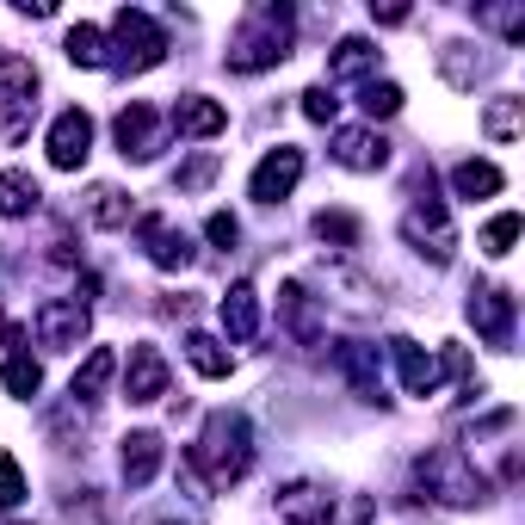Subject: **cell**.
I'll return each mask as SVG.
<instances>
[{
  "label": "cell",
  "instance_id": "cell-1",
  "mask_svg": "<svg viewBox=\"0 0 525 525\" xmlns=\"http://www.w3.org/2000/svg\"><path fill=\"white\" fill-rule=\"evenodd\" d=\"M254 464V433H248V414H235V408H217L204 420V433L192 445V470L210 482V488H229L241 482Z\"/></svg>",
  "mask_w": 525,
  "mask_h": 525
},
{
  "label": "cell",
  "instance_id": "cell-2",
  "mask_svg": "<svg viewBox=\"0 0 525 525\" xmlns=\"http://www.w3.org/2000/svg\"><path fill=\"white\" fill-rule=\"evenodd\" d=\"M291 56V7H254L248 19H241L235 31V44H229V68L235 75H260V68L272 62H285Z\"/></svg>",
  "mask_w": 525,
  "mask_h": 525
},
{
  "label": "cell",
  "instance_id": "cell-3",
  "mask_svg": "<svg viewBox=\"0 0 525 525\" xmlns=\"http://www.w3.org/2000/svg\"><path fill=\"white\" fill-rule=\"evenodd\" d=\"M420 482H427L439 501H451V507H470V501H482V495H488V482L464 464V451H458V445L427 451V458H420Z\"/></svg>",
  "mask_w": 525,
  "mask_h": 525
},
{
  "label": "cell",
  "instance_id": "cell-4",
  "mask_svg": "<svg viewBox=\"0 0 525 525\" xmlns=\"http://www.w3.org/2000/svg\"><path fill=\"white\" fill-rule=\"evenodd\" d=\"M112 38L124 44V68H155L161 56H167V38H161V25L149 19V13H118L112 19Z\"/></svg>",
  "mask_w": 525,
  "mask_h": 525
},
{
  "label": "cell",
  "instance_id": "cell-5",
  "mask_svg": "<svg viewBox=\"0 0 525 525\" xmlns=\"http://www.w3.org/2000/svg\"><path fill=\"white\" fill-rule=\"evenodd\" d=\"M38 340L44 346H56V353H68V346H81L87 340V303H75V297H50V303H38Z\"/></svg>",
  "mask_w": 525,
  "mask_h": 525
},
{
  "label": "cell",
  "instance_id": "cell-6",
  "mask_svg": "<svg viewBox=\"0 0 525 525\" xmlns=\"http://www.w3.org/2000/svg\"><path fill=\"white\" fill-rule=\"evenodd\" d=\"M87 155H93V118H87L81 105H75V112H62V118L50 124V167L75 173Z\"/></svg>",
  "mask_w": 525,
  "mask_h": 525
},
{
  "label": "cell",
  "instance_id": "cell-7",
  "mask_svg": "<svg viewBox=\"0 0 525 525\" xmlns=\"http://www.w3.org/2000/svg\"><path fill=\"white\" fill-rule=\"evenodd\" d=\"M297 180H303V149H285V143H278V149L254 167V198H260V204H278V198H291Z\"/></svg>",
  "mask_w": 525,
  "mask_h": 525
},
{
  "label": "cell",
  "instance_id": "cell-8",
  "mask_svg": "<svg viewBox=\"0 0 525 525\" xmlns=\"http://www.w3.org/2000/svg\"><path fill=\"white\" fill-rule=\"evenodd\" d=\"M124 396H130V402H161V396H167V359L155 353V346H130Z\"/></svg>",
  "mask_w": 525,
  "mask_h": 525
},
{
  "label": "cell",
  "instance_id": "cell-9",
  "mask_svg": "<svg viewBox=\"0 0 525 525\" xmlns=\"http://www.w3.org/2000/svg\"><path fill=\"white\" fill-rule=\"evenodd\" d=\"M112 136H118V149H124V161H149L155 155V105H124L118 112V124H112Z\"/></svg>",
  "mask_w": 525,
  "mask_h": 525
},
{
  "label": "cell",
  "instance_id": "cell-10",
  "mask_svg": "<svg viewBox=\"0 0 525 525\" xmlns=\"http://www.w3.org/2000/svg\"><path fill=\"white\" fill-rule=\"evenodd\" d=\"M0 93L13 99V136L25 130V105L38 99V68H31L25 56H13V50H0Z\"/></svg>",
  "mask_w": 525,
  "mask_h": 525
},
{
  "label": "cell",
  "instance_id": "cell-11",
  "mask_svg": "<svg viewBox=\"0 0 525 525\" xmlns=\"http://www.w3.org/2000/svg\"><path fill=\"white\" fill-rule=\"evenodd\" d=\"M470 322L495 346H507L513 340V297L507 291H470Z\"/></svg>",
  "mask_w": 525,
  "mask_h": 525
},
{
  "label": "cell",
  "instance_id": "cell-12",
  "mask_svg": "<svg viewBox=\"0 0 525 525\" xmlns=\"http://www.w3.org/2000/svg\"><path fill=\"white\" fill-rule=\"evenodd\" d=\"M173 130H180V136H223V130H229V112H223L217 99L192 93V99L173 105Z\"/></svg>",
  "mask_w": 525,
  "mask_h": 525
},
{
  "label": "cell",
  "instance_id": "cell-13",
  "mask_svg": "<svg viewBox=\"0 0 525 525\" xmlns=\"http://www.w3.org/2000/svg\"><path fill=\"white\" fill-rule=\"evenodd\" d=\"M334 155H340V167L377 173L383 161H390V143H383L377 130H340V136H334Z\"/></svg>",
  "mask_w": 525,
  "mask_h": 525
},
{
  "label": "cell",
  "instance_id": "cell-14",
  "mask_svg": "<svg viewBox=\"0 0 525 525\" xmlns=\"http://www.w3.org/2000/svg\"><path fill=\"white\" fill-rule=\"evenodd\" d=\"M328 507H334V495L315 488V482H291L285 495H278V513H285L291 525H328Z\"/></svg>",
  "mask_w": 525,
  "mask_h": 525
},
{
  "label": "cell",
  "instance_id": "cell-15",
  "mask_svg": "<svg viewBox=\"0 0 525 525\" xmlns=\"http://www.w3.org/2000/svg\"><path fill=\"white\" fill-rule=\"evenodd\" d=\"M278 315H285V328L297 334V346H322V322H315V303L303 285H285L278 291Z\"/></svg>",
  "mask_w": 525,
  "mask_h": 525
},
{
  "label": "cell",
  "instance_id": "cell-16",
  "mask_svg": "<svg viewBox=\"0 0 525 525\" xmlns=\"http://www.w3.org/2000/svg\"><path fill=\"white\" fill-rule=\"evenodd\" d=\"M390 353H396V371L408 383V396H433V383H439V365L420 353L414 340H390Z\"/></svg>",
  "mask_w": 525,
  "mask_h": 525
},
{
  "label": "cell",
  "instance_id": "cell-17",
  "mask_svg": "<svg viewBox=\"0 0 525 525\" xmlns=\"http://www.w3.org/2000/svg\"><path fill=\"white\" fill-rule=\"evenodd\" d=\"M223 334L229 340H254L260 334V297H254V285H235L223 297Z\"/></svg>",
  "mask_w": 525,
  "mask_h": 525
},
{
  "label": "cell",
  "instance_id": "cell-18",
  "mask_svg": "<svg viewBox=\"0 0 525 525\" xmlns=\"http://www.w3.org/2000/svg\"><path fill=\"white\" fill-rule=\"evenodd\" d=\"M155 470H161V439L155 433H130L124 439V482L130 488H149Z\"/></svg>",
  "mask_w": 525,
  "mask_h": 525
},
{
  "label": "cell",
  "instance_id": "cell-19",
  "mask_svg": "<svg viewBox=\"0 0 525 525\" xmlns=\"http://www.w3.org/2000/svg\"><path fill=\"white\" fill-rule=\"evenodd\" d=\"M143 235H149V260H155V266H186V260H192V248H186V235L173 229V223L149 217V223H143Z\"/></svg>",
  "mask_w": 525,
  "mask_h": 525
},
{
  "label": "cell",
  "instance_id": "cell-20",
  "mask_svg": "<svg viewBox=\"0 0 525 525\" xmlns=\"http://www.w3.org/2000/svg\"><path fill=\"white\" fill-rule=\"evenodd\" d=\"M87 223H93V229H124V223H130V198H124L118 186H93V192H87Z\"/></svg>",
  "mask_w": 525,
  "mask_h": 525
},
{
  "label": "cell",
  "instance_id": "cell-21",
  "mask_svg": "<svg viewBox=\"0 0 525 525\" xmlns=\"http://www.w3.org/2000/svg\"><path fill=\"white\" fill-rule=\"evenodd\" d=\"M186 359H192L198 377H229V365H235L217 334H186Z\"/></svg>",
  "mask_w": 525,
  "mask_h": 525
},
{
  "label": "cell",
  "instance_id": "cell-22",
  "mask_svg": "<svg viewBox=\"0 0 525 525\" xmlns=\"http://www.w3.org/2000/svg\"><path fill=\"white\" fill-rule=\"evenodd\" d=\"M112 371H118V353H112V346H93L87 365L75 371V402H93L105 383H112Z\"/></svg>",
  "mask_w": 525,
  "mask_h": 525
},
{
  "label": "cell",
  "instance_id": "cell-23",
  "mask_svg": "<svg viewBox=\"0 0 525 525\" xmlns=\"http://www.w3.org/2000/svg\"><path fill=\"white\" fill-rule=\"evenodd\" d=\"M451 186H458V198H495L507 180H501L495 161H464L458 173H451Z\"/></svg>",
  "mask_w": 525,
  "mask_h": 525
},
{
  "label": "cell",
  "instance_id": "cell-24",
  "mask_svg": "<svg viewBox=\"0 0 525 525\" xmlns=\"http://www.w3.org/2000/svg\"><path fill=\"white\" fill-rule=\"evenodd\" d=\"M38 180H31V173H0V217H25V210H38Z\"/></svg>",
  "mask_w": 525,
  "mask_h": 525
},
{
  "label": "cell",
  "instance_id": "cell-25",
  "mask_svg": "<svg viewBox=\"0 0 525 525\" xmlns=\"http://www.w3.org/2000/svg\"><path fill=\"white\" fill-rule=\"evenodd\" d=\"M68 62H75V68H99V62H105L99 25H75V31H68Z\"/></svg>",
  "mask_w": 525,
  "mask_h": 525
},
{
  "label": "cell",
  "instance_id": "cell-26",
  "mask_svg": "<svg viewBox=\"0 0 525 525\" xmlns=\"http://www.w3.org/2000/svg\"><path fill=\"white\" fill-rule=\"evenodd\" d=\"M513 241H519V210H501V217L482 229V254L501 260V254H513Z\"/></svg>",
  "mask_w": 525,
  "mask_h": 525
},
{
  "label": "cell",
  "instance_id": "cell-27",
  "mask_svg": "<svg viewBox=\"0 0 525 525\" xmlns=\"http://www.w3.org/2000/svg\"><path fill=\"white\" fill-rule=\"evenodd\" d=\"M371 62H377V50H371L365 38H346V44L334 50V62H328V75H365Z\"/></svg>",
  "mask_w": 525,
  "mask_h": 525
},
{
  "label": "cell",
  "instance_id": "cell-28",
  "mask_svg": "<svg viewBox=\"0 0 525 525\" xmlns=\"http://www.w3.org/2000/svg\"><path fill=\"white\" fill-rule=\"evenodd\" d=\"M365 118H396L402 112V87L396 81H365Z\"/></svg>",
  "mask_w": 525,
  "mask_h": 525
},
{
  "label": "cell",
  "instance_id": "cell-29",
  "mask_svg": "<svg viewBox=\"0 0 525 525\" xmlns=\"http://www.w3.org/2000/svg\"><path fill=\"white\" fill-rule=\"evenodd\" d=\"M482 130L495 136V143H513V136H519V99H495V105H488V118H482Z\"/></svg>",
  "mask_w": 525,
  "mask_h": 525
},
{
  "label": "cell",
  "instance_id": "cell-30",
  "mask_svg": "<svg viewBox=\"0 0 525 525\" xmlns=\"http://www.w3.org/2000/svg\"><path fill=\"white\" fill-rule=\"evenodd\" d=\"M0 383H7V396H38V390H44V371L31 365V359H7Z\"/></svg>",
  "mask_w": 525,
  "mask_h": 525
},
{
  "label": "cell",
  "instance_id": "cell-31",
  "mask_svg": "<svg viewBox=\"0 0 525 525\" xmlns=\"http://www.w3.org/2000/svg\"><path fill=\"white\" fill-rule=\"evenodd\" d=\"M315 235H322V241H340V248H353V241H359V217H346V210H322V217H315Z\"/></svg>",
  "mask_w": 525,
  "mask_h": 525
},
{
  "label": "cell",
  "instance_id": "cell-32",
  "mask_svg": "<svg viewBox=\"0 0 525 525\" xmlns=\"http://www.w3.org/2000/svg\"><path fill=\"white\" fill-rule=\"evenodd\" d=\"M25 501V470L13 451H0V507H19Z\"/></svg>",
  "mask_w": 525,
  "mask_h": 525
},
{
  "label": "cell",
  "instance_id": "cell-33",
  "mask_svg": "<svg viewBox=\"0 0 525 525\" xmlns=\"http://www.w3.org/2000/svg\"><path fill=\"white\" fill-rule=\"evenodd\" d=\"M210 180H217V155H198V161L180 167V192H198V186H210Z\"/></svg>",
  "mask_w": 525,
  "mask_h": 525
},
{
  "label": "cell",
  "instance_id": "cell-34",
  "mask_svg": "<svg viewBox=\"0 0 525 525\" xmlns=\"http://www.w3.org/2000/svg\"><path fill=\"white\" fill-rule=\"evenodd\" d=\"M334 105H340V99H334L328 87H309V93H303V118H309V124H328Z\"/></svg>",
  "mask_w": 525,
  "mask_h": 525
},
{
  "label": "cell",
  "instance_id": "cell-35",
  "mask_svg": "<svg viewBox=\"0 0 525 525\" xmlns=\"http://www.w3.org/2000/svg\"><path fill=\"white\" fill-rule=\"evenodd\" d=\"M204 235L217 241V248H235V235H241V229H235V217H223V210H217V217L204 223Z\"/></svg>",
  "mask_w": 525,
  "mask_h": 525
}]
</instances>
